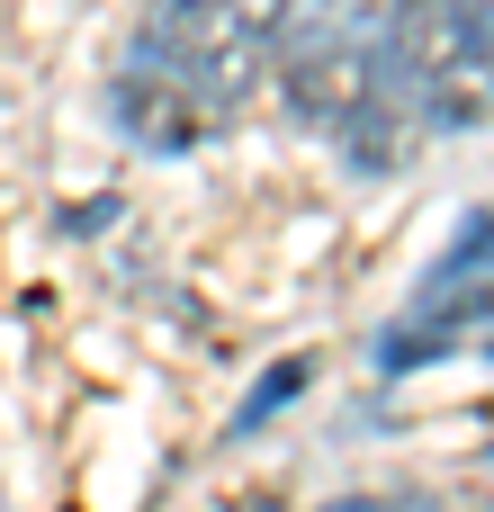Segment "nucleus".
Masks as SVG:
<instances>
[{
    "mask_svg": "<svg viewBox=\"0 0 494 512\" xmlns=\"http://www.w3.org/2000/svg\"><path fill=\"white\" fill-rule=\"evenodd\" d=\"M288 0H153L135 27V54L153 81H171L207 126H225L252 81L270 72V36H279Z\"/></svg>",
    "mask_w": 494,
    "mask_h": 512,
    "instance_id": "nucleus-1",
    "label": "nucleus"
},
{
    "mask_svg": "<svg viewBox=\"0 0 494 512\" xmlns=\"http://www.w3.org/2000/svg\"><path fill=\"white\" fill-rule=\"evenodd\" d=\"M378 63H387V90L432 135H468L494 117V36L459 0H396L378 18Z\"/></svg>",
    "mask_w": 494,
    "mask_h": 512,
    "instance_id": "nucleus-2",
    "label": "nucleus"
},
{
    "mask_svg": "<svg viewBox=\"0 0 494 512\" xmlns=\"http://www.w3.org/2000/svg\"><path fill=\"white\" fill-rule=\"evenodd\" d=\"M270 63H279V90L306 126H342L369 90H378V18H360L351 0H306L279 18L270 36Z\"/></svg>",
    "mask_w": 494,
    "mask_h": 512,
    "instance_id": "nucleus-3",
    "label": "nucleus"
},
{
    "mask_svg": "<svg viewBox=\"0 0 494 512\" xmlns=\"http://www.w3.org/2000/svg\"><path fill=\"white\" fill-rule=\"evenodd\" d=\"M477 324H494V216L486 207H468L459 243L432 261L414 315L378 342V369H423V360H441V351H450L459 333H477Z\"/></svg>",
    "mask_w": 494,
    "mask_h": 512,
    "instance_id": "nucleus-4",
    "label": "nucleus"
},
{
    "mask_svg": "<svg viewBox=\"0 0 494 512\" xmlns=\"http://www.w3.org/2000/svg\"><path fill=\"white\" fill-rule=\"evenodd\" d=\"M306 378H315V360H279V369H270V378H261V387L243 396V414H234V432H261V423H270L279 405H297V396H306Z\"/></svg>",
    "mask_w": 494,
    "mask_h": 512,
    "instance_id": "nucleus-5",
    "label": "nucleus"
},
{
    "mask_svg": "<svg viewBox=\"0 0 494 512\" xmlns=\"http://www.w3.org/2000/svg\"><path fill=\"white\" fill-rule=\"evenodd\" d=\"M324 512H441V504H423V495H342Z\"/></svg>",
    "mask_w": 494,
    "mask_h": 512,
    "instance_id": "nucleus-6",
    "label": "nucleus"
},
{
    "mask_svg": "<svg viewBox=\"0 0 494 512\" xmlns=\"http://www.w3.org/2000/svg\"><path fill=\"white\" fill-rule=\"evenodd\" d=\"M459 9H468V18H477V27L494 36V0H459Z\"/></svg>",
    "mask_w": 494,
    "mask_h": 512,
    "instance_id": "nucleus-7",
    "label": "nucleus"
},
{
    "mask_svg": "<svg viewBox=\"0 0 494 512\" xmlns=\"http://www.w3.org/2000/svg\"><path fill=\"white\" fill-rule=\"evenodd\" d=\"M252 512H288V504H252Z\"/></svg>",
    "mask_w": 494,
    "mask_h": 512,
    "instance_id": "nucleus-8",
    "label": "nucleus"
}]
</instances>
